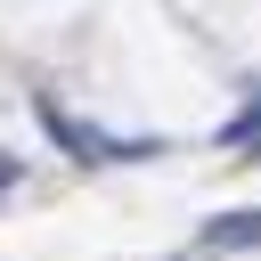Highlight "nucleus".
Returning <instances> with one entry per match:
<instances>
[{
    "instance_id": "obj_2",
    "label": "nucleus",
    "mask_w": 261,
    "mask_h": 261,
    "mask_svg": "<svg viewBox=\"0 0 261 261\" xmlns=\"http://www.w3.org/2000/svg\"><path fill=\"white\" fill-rule=\"evenodd\" d=\"M0 188H16V155H0Z\"/></svg>"
},
{
    "instance_id": "obj_1",
    "label": "nucleus",
    "mask_w": 261,
    "mask_h": 261,
    "mask_svg": "<svg viewBox=\"0 0 261 261\" xmlns=\"http://www.w3.org/2000/svg\"><path fill=\"white\" fill-rule=\"evenodd\" d=\"M204 245H261V212H228V220H212Z\"/></svg>"
}]
</instances>
